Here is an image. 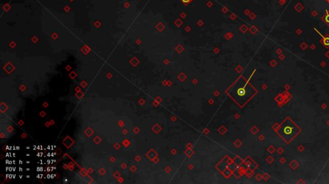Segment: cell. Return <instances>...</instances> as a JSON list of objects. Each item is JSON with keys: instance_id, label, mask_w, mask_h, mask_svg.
<instances>
[{"instance_id": "1", "label": "cell", "mask_w": 329, "mask_h": 184, "mask_svg": "<svg viewBox=\"0 0 329 184\" xmlns=\"http://www.w3.org/2000/svg\"><path fill=\"white\" fill-rule=\"evenodd\" d=\"M228 94L236 103L242 106L253 96L254 91L248 82L239 80L231 87Z\"/></svg>"}, {"instance_id": "2", "label": "cell", "mask_w": 329, "mask_h": 184, "mask_svg": "<svg viewBox=\"0 0 329 184\" xmlns=\"http://www.w3.org/2000/svg\"><path fill=\"white\" fill-rule=\"evenodd\" d=\"M299 128L290 118L287 117L281 124L277 133L286 142H290L300 132Z\"/></svg>"}, {"instance_id": "3", "label": "cell", "mask_w": 329, "mask_h": 184, "mask_svg": "<svg viewBox=\"0 0 329 184\" xmlns=\"http://www.w3.org/2000/svg\"><path fill=\"white\" fill-rule=\"evenodd\" d=\"M315 30L316 31V32L318 33V34H319V35L321 36V37H322V42H323V45H324V46H325L326 47H329V36H328V35L323 36V35H321V33H319V32H318V31L316 30V29H315Z\"/></svg>"}, {"instance_id": "4", "label": "cell", "mask_w": 329, "mask_h": 184, "mask_svg": "<svg viewBox=\"0 0 329 184\" xmlns=\"http://www.w3.org/2000/svg\"><path fill=\"white\" fill-rule=\"evenodd\" d=\"M321 19L323 20V22L325 23L327 25L329 26V10H325V14H323V17H321Z\"/></svg>"}, {"instance_id": "5", "label": "cell", "mask_w": 329, "mask_h": 184, "mask_svg": "<svg viewBox=\"0 0 329 184\" xmlns=\"http://www.w3.org/2000/svg\"><path fill=\"white\" fill-rule=\"evenodd\" d=\"M182 2H183L184 3H188L189 2L191 1V0H181Z\"/></svg>"}]
</instances>
